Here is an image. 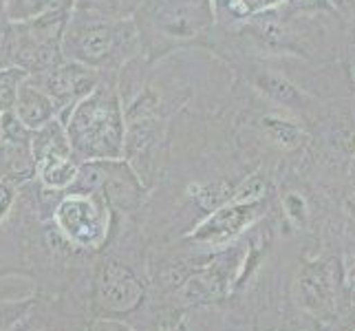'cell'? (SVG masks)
Instances as JSON below:
<instances>
[{
  "mask_svg": "<svg viewBox=\"0 0 355 331\" xmlns=\"http://www.w3.org/2000/svg\"><path fill=\"white\" fill-rule=\"evenodd\" d=\"M259 210L256 203H245V205H230V207H221L218 212H212V217H207L203 223L192 232L190 241L194 243H218L250 223V219L254 217V212Z\"/></svg>",
  "mask_w": 355,
  "mask_h": 331,
  "instance_id": "10",
  "label": "cell"
},
{
  "mask_svg": "<svg viewBox=\"0 0 355 331\" xmlns=\"http://www.w3.org/2000/svg\"><path fill=\"white\" fill-rule=\"evenodd\" d=\"M69 16L46 14L24 22H9L11 67H20L33 76L62 62V33Z\"/></svg>",
  "mask_w": 355,
  "mask_h": 331,
  "instance_id": "6",
  "label": "cell"
},
{
  "mask_svg": "<svg viewBox=\"0 0 355 331\" xmlns=\"http://www.w3.org/2000/svg\"><path fill=\"white\" fill-rule=\"evenodd\" d=\"M53 226L80 252H102L113 237V210L97 192H64L53 210Z\"/></svg>",
  "mask_w": 355,
  "mask_h": 331,
  "instance_id": "4",
  "label": "cell"
},
{
  "mask_svg": "<svg viewBox=\"0 0 355 331\" xmlns=\"http://www.w3.org/2000/svg\"><path fill=\"white\" fill-rule=\"evenodd\" d=\"M144 0H76L78 11H89V14H97L104 18H132L137 14Z\"/></svg>",
  "mask_w": 355,
  "mask_h": 331,
  "instance_id": "17",
  "label": "cell"
},
{
  "mask_svg": "<svg viewBox=\"0 0 355 331\" xmlns=\"http://www.w3.org/2000/svg\"><path fill=\"white\" fill-rule=\"evenodd\" d=\"M80 159L76 155H58V157H46L35 166V179H38L44 188L67 192L73 181H76Z\"/></svg>",
  "mask_w": 355,
  "mask_h": 331,
  "instance_id": "13",
  "label": "cell"
},
{
  "mask_svg": "<svg viewBox=\"0 0 355 331\" xmlns=\"http://www.w3.org/2000/svg\"><path fill=\"white\" fill-rule=\"evenodd\" d=\"M18 183L14 179H0V226L18 203Z\"/></svg>",
  "mask_w": 355,
  "mask_h": 331,
  "instance_id": "21",
  "label": "cell"
},
{
  "mask_svg": "<svg viewBox=\"0 0 355 331\" xmlns=\"http://www.w3.org/2000/svg\"><path fill=\"white\" fill-rule=\"evenodd\" d=\"M166 142V124L159 117L126 119L124 157L132 173L146 188H153L162 168V153Z\"/></svg>",
  "mask_w": 355,
  "mask_h": 331,
  "instance_id": "8",
  "label": "cell"
},
{
  "mask_svg": "<svg viewBox=\"0 0 355 331\" xmlns=\"http://www.w3.org/2000/svg\"><path fill=\"white\" fill-rule=\"evenodd\" d=\"M31 157L35 166L46 157H58V155H73L71 144L67 137L64 124L60 117H53L51 121H46L40 128H35L31 133Z\"/></svg>",
  "mask_w": 355,
  "mask_h": 331,
  "instance_id": "12",
  "label": "cell"
},
{
  "mask_svg": "<svg viewBox=\"0 0 355 331\" xmlns=\"http://www.w3.org/2000/svg\"><path fill=\"white\" fill-rule=\"evenodd\" d=\"M329 3H331V7L338 11L342 22L347 24L351 40L355 42V0H329Z\"/></svg>",
  "mask_w": 355,
  "mask_h": 331,
  "instance_id": "22",
  "label": "cell"
},
{
  "mask_svg": "<svg viewBox=\"0 0 355 331\" xmlns=\"http://www.w3.org/2000/svg\"><path fill=\"white\" fill-rule=\"evenodd\" d=\"M29 73L22 71L20 67H3L0 69V115L7 110H14L18 89Z\"/></svg>",
  "mask_w": 355,
  "mask_h": 331,
  "instance_id": "18",
  "label": "cell"
},
{
  "mask_svg": "<svg viewBox=\"0 0 355 331\" xmlns=\"http://www.w3.org/2000/svg\"><path fill=\"white\" fill-rule=\"evenodd\" d=\"M283 0H212L216 27H234L256 11L280 5Z\"/></svg>",
  "mask_w": 355,
  "mask_h": 331,
  "instance_id": "15",
  "label": "cell"
},
{
  "mask_svg": "<svg viewBox=\"0 0 355 331\" xmlns=\"http://www.w3.org/2000/svg\"><path fill=\"white\" fill-rule=\"evenodd\" d=\"M31 133L27 126L18 119L14 110L0 115V142H9L16 146H31Z\"/></svg>",
  "mask_w": 355,
  "mask_h": 331,
  "instance_id": "19",
  "label": "cell"
},
{
  "mask_svg": "<svg viewBox=\"0 0 355 331\" xmlns=\"http://www.w3.org/2000/svg\"><path fill=\"white\" fill-rule=\"evenodd\" d=\"M146 280L128 261L106 254L97 263L91 285V312L95 318H128L141 309Z\"/></svg>",
  "mask_w": 355,
  "mask_h": 331,
  "instance_id": "5",
  "label": "cell"
},
{
  "mask_svg": "<svg viewBox=\"0 0 355 331\" xmlns=\"http://www.w3.org/2000/svg\"><path fill=\"white\" fill-rule=\"evenodd\" d=\"M91 331H135V329L128 327L126 323L117 321V318H97Z\"/></svg>",
  "mask_w": 355,
  "mask_h": 331,
  "instance_id": "23",
  "label": "cell"
},
{
  "mask_svg": "<svg viewBox=\"0 0 355 331\" xmlns=\"http://www.w3.org/2000/svg\"><path fill=\"white\" fill-rule=\"evenodd\" d=\"M80 162L124 157L126 115L117 91V73L106 71L100 84L82 100L60 115Z\"/></svg>",
  "mask_w": 355,
  "mask_h": 331,
  "instance_id": "1",
  "label": "cell"
},
{
  "mask_svg": "<svg viewBox=\"0 0 355 331\" xmlns=\"http://www.w3.org/2000/svg\"><path fill=\"white\" fill-rule=\"evenodd\" d=\"M5 7H7V0H0V24H3V22H9V20L5 18Z\"/></svg>",
  "mask_w": 355,
  "mask_h": 331,
  "instance_id": "24",
  "label": "cell"
},
{
  "mask_svg": "<svg viewBox=\"0 0 355 331\" xmlns=\"http://www.w3.org/2000/svg\"><path fill=\"white\" fill-rule=\"evenodd\" d=\"M33 298L24 300H3L0 303V331H14L33 307Z\"/></svg>",
  "mask_w": 355,
  "mask_h": 331,
  "instance_id": "20",
  "label": "cell"
},
{
  "mask_svg": "<svg viewBox=\"0 0 355 331\" xmlns=\"http://www.w3.org/2000/svg\"><path fill=\"white\" fill-rule=\"evenodd\" d=\"M76 0H7L5 18L9 22H24L46 14H71Z\"/></svg>",
  "mask_w": 355,
  "mask_h": 331,
  "instance_id": "14",
  "label": "cell"
},
{
  "mask_svg": "<svg viewBox=\"0 0 355 331\" xmlns=\"http://www.w3.org/2000/svg\"><path fill=\"white\" fill-rule=\"evenodd\" d=\"M132 18L148 62L175 44L205 38L216 27L212 0H144Z\"/></svg>",
  "mask_w": 355,
  "mask_h": 331,
  "instance_id": "3",
  "label": "cell"
},
{
  "mask_svg": "<svg viewBox=\"0 0 355 331\" xmlns=\"http://www.w3.org/2000/svg\"><path fill=\"white\" fill-rule=\"evenodd\" d=\"M102 76H104L102 71L71 62V60H62L60 65L46 69L42 73H33L29 78L51 97L60 110V115H62L64 110L76 106L82 97H87L97 84H100Z\"/></svg>",
  "mask_w": 355,
  "mask_h": 331,
  "instance_id": "9",
  "label": "cell"
},
{
  "mask_svg": "<svg viewBox=\"0 0 355 331\" xmlns=\"http://www.w3.org/2000/svg\"><path fill=\"white\" fill-rule=\"evenodd\" d=\"M188 194L192 197V201L197 203L199 210L203 212H214L216 207H221L227 199H232V188L225 181L216 179V181H199L188 186Z\"/></svg>",
  "mask_w": 355,
  "mask_h": 331,
  "instance_id": "16",
  "label": "cell"
},
{
  "mask_svg": "<svg viewBox=\"0 0 355 331\" xmlns=\"http://www.w3.org/2000/svg\"><path fill=\"white\" fill-rule=\"evenodd\" d=\"M14 113L29 130H35L42 124H46V121H51L53 117H58L60 110L51 97H49L38 84L27 76L18 89Z\"/></svg>",
  "mask_w": 355,
  "mask_h": 331,
  "instance_id": "11",
  "label": "cell"
},
{
  "mask_svg": "<svg viewBox=\"0 0 355 331\" xmlns=\"http://www.w3.org/2000/svg\"><path fill=\"white\" fill-rule=\"evenodd\" d=\"M67 192H97L113 212H137L148 188L132 173L126 159H91L82 162L73 186Z\"/></svg>",
  "mask_w": 355,
  "mask_h": 331,
  "instance_id": "7",
  "label": "cell"
},
{
  "mask_svg": "<svg viewBox=\"0 0 355 331\" xmlns=\"http://www.w3.org/2000/svg\"><path fill=\"white\" fill-rule=\"evenodd\" d=\"M144 53L135 18H104L73 9L62 33V56L95 71H113Z\"/></svg>",
  "mask_w": 355,
  "mask_h": 331,
  "instance_id": "2",
  "label": "cell"
}]
</instances>
